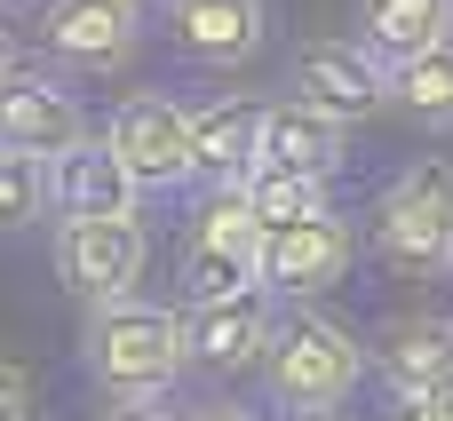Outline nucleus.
Here are the masks:
<instances>
[{
    "instance_id": "obj_1",
    "label": "nucleus",
    "mask_w": 453,
    "mask_h": 421,
    "mask_svg": "<svg viewBox=\"0 0 453 421\" xmlns=\"http://www.w3.org/2000/svg\"><path fill=\"white\" fill-rule=\"evenodd\" d=\"M80 366H88V382H96L104 398H167V390L183 382V366H191L183 310L143 302V295L88 310V326H80Z\"/></svg>"
},
{
    "instance_id": "obj_2",
    "label": "nucleus",
    "mask_w": 453,
    "mask_h": 421,
    "mask_svg": "<svg viewBox=\"0 0 453 421\" xmlns=\"http://www.w3.org/2000/svg\"><path fill=\"white\" fill-rule=\"evenodd\" d=\"M358 382H366V342H358L342 318H326V310L303 302L295 318L271 326L263 390H271V406H279L287 421L295 414H342Z\"/></svg>"
},
{
    "instance_id": "obj_3",
    "label": "nucleus",
    "mask_w": 453,
    "mask_h": 421,
    "mask_svg": "<svg viewBox=\"0 0 453 421\" xmlns=\"http://www.w3.org/2000/svg\"><path fill=\"white\" fill-rule=\"evenodd\" d=\"M374 255L406 279L453 271V159H406L374 199Z\"/></svg>"
},
{
    "instance_id": "obj_4",
    "label": "nucleus",
    "mask_w": 453,
    "mask_h": 421,
    "mask_svg": "<svg viewBox=\"0 0 453 421\" xmlns=\"http://www.w3.org/2000/svg\"><path fill=\"white\" fill-rule=\"evenodd\" d=\"M255 255H263V223L247 207V191H199L191 223H183V302H215V295H239L255 287Z\"/></svg>"
},
{
    "instance_id": "obj_5",
    "label": "nucleus",
    "mask_w": 453,
    "mask_h": 421,
    "mask_svg": "<svg viewBox=\"0 0 453 421\" xmlns=\"http://www.w3.org/2000/svg\"><path fill=\"white\" fill-rule=\"evenodd\" d=\"M143 255H151V247H143V223H135V215H56L48 263H56L64 295L88 302V310L127 302L135 279H143Z\"/></svg>"
},
{
    "instance_id": "obj_6",
    "label": "nucleus",
    "mask_w": 453,
    "mask_h": 421,
    "mask_svg": "<svg viewBox=\"0 0 453 421\" xmlns=\"http://www.w3.org/2000/svg\"><path fill=\"white\" fill-rule=\"evenodd\" d=\"M96 135L111 143V159L127 167V183H135L143 199H159V191H183V183H191V103H175V96L143 88V96H127Z\"/></svg>"
},
{
    "instance_id": "obj_7",
    "label": "nucleus",
    "mask_w": 453,
    "mask_h": 421,
    "mask_svg": "<svg viewBox=\"0 0 453 421\" xmlns=\"http://www.w3.org/2000/svg\"><path fill=\"white\" fill-rule=\"evenodd\" d=\"M40 48L64 64V72H127L143 32H151V0H40Z\"/></svg>"
},
{
    "instance_id": "obj_8",
    "label": "nucleus",
    "mask_w": 453,
    "mask_h": 421,
    "mask_svg": "<svg viewBox=\"0 0 453 421\" xmlns=\"http://www.w3.org/2000/svg\"><path fill=\"white\" fill-rule=\"evenodd\" d=\"M287 96L342 119V127H358V119L390 111V64L366 56L358 40H342V32H319V40H303L287 56Z\"/></svg>"
},
{
    "instance_id": "obj_9",
    "label": "nucleus",
    "mask_w": 453,
    "mask_h": 421,
    "mask_svg": "<svg viewBox=\"0 0 453 421\" xmlns=\"http://www.w3.org/2000/svg\"><path fill=\"white\" fill-rule=\"evenodd\" d=\"M358 263V231L342 215H303V223H279L263 231V255H255V287L271 302H319L350 279Z\"/></svg>"
},
{
    "instance_id": "obj_10",
    "label": "nucleus",
    "mask_w": 453,
    "mask_h": 421,
    "mask_svg": "<svg viewBox=\"0 0 453 421\" xmlns=\"http://www.w3.org/2000/svg\"><path fill=\"white\" fill-rule=\"evenodd\" d=\"M88 135V103L56 80V72H32V64H8L0 72V151H24V159H56Z\"/></svg>"
},
{
    "instance_id": "obj_11",
    "label": "nucleus",
    "mask_w": 453,
    "mask_h": 421,
    "mask_svg": "<svg viewBox=\"0 0 453 421\" xmlns=\"http://www.w3.org/2000/svg\"><path fill=\"white\" fill-rule=\"evenodd\" d=\"M271 326H279V302L263 287H239V295H215V302H183V342H191V366H207V374L263 366Z\"/></svg>"
},
{
    "instance_id": "obj_12",
    "label": "nucleus",
    "mask_w": 453,
    "mask_h": 421,
    "mask_svg": "<svg viewBox=\"0 0 453 421\" xmlns=\"http://www.w3.org/2000/svg\"><path fill=\"white\" fill-rule=\"evenodd\" d=\"M159 8H167V40L191 64H207V72H239L271 40V8L263 0H159Z\"/></svg>"
},
{
    "instance_id": "obj_13",
    "label": "nucleus",
    "mask_w": 453,
    "mask_h": 421,
    "mask_svg": "<svg viewBox=\"0 0 453 421\" xmlns=\"http://www.w3.org/2000/svg\"><path fill=\"white\" fill-rule=\"evenodd\" d=\"M255 143H263V103H255V96L191 103V183H199V191L247 183V175H255Z\"/></svg>"
},
{
    "instance_id": "obj_14",
    "label": "nucleus",
    "mask_w": 453,
    "mask_h": 421,
    "mask_svg": "<svg viewBox=\"0 0 453 421\" xmlns=\"http://www.w3.org/2000/svg\"><path fill=\"white\" fill-rule=\"evenodd\" d=\"M374 374L390 398H453V318H390L374 342Z\"/></svg>"
},
{
    "instance_id": "obj_15",
    "label": "nucleus",
    "mask_w": 453,
    "mask_h": 421,
    "mask_svg": "<svg viewBox=\"0 0 453 421\" xmlns=\"http://www.w3.org/2000/svg\"><path fill=\"white\" fill-rule=\"evenodd\" d=\"M135 183H127V167L111 159V143L88 127L72 151H56L48 159V207L56 215H135Z\"/></svg>"
},
{
    "instance_id": "obj_16",
    "label": "nucleus",
    "mask_w": 453,
    "mask_h": 421,
    "mask_svg": "<svg viewBox=\"0 0 453 421\" xmlns=\"http://www.w3.org/2000/svg\"><path fill=\"white\" fill-rule=\"evenodd\" d=\"M350 159V127L295 103V96H271L263 103V143H255V167H303V175H334Z\"/></svg>"
},
{
    "instance_id": "obj_17",
    "label": "nucleus",
    "mask_w": 453,
    "mask_h": 421,
    "mask_svg": "<svg viewBox=\"0 0 453 421\" xmlns=\"http://www.w3.org/2000/svg\"><path fill=\"white\" fill-rule=\"evenodd\" d=\"M350 40L366 56H382V64H406V56L453 40V0H358V32Z\"/></svg>"
},
{
    "instance_id": "obj_18",
    "label": "nucleus",
    "mask_w": 453,
    "mask_h": 421,
    "mask_svg": "<svg viewBox=\"0 0 453 421\" xmlns=\"http://www.w3.org/2000/svg\"><path fill=\"white\" fill-rule=\"evenodd\" d=\"M390 111H406V119L430 127V135L453 127V40L406 56V64H390Z\"/></svg>"
},
{
    "instance_id": "obj_19",
    "label": "nucleus",
    "mask_w": 453,
    "mask_h": 421,
    "mask_svg": "<svg viewBox=\"0 0 453 421\" xmlns=\"http://www.w3.org/2000/svg\"><path fill=\"white\" fill-rule=\"evenodd\" d=\"M239 191H247V207H255L263 231L303 223V215H334V175H303V167H255Z\"/></svg>"
},
{
    "instance_id": "obj_20",
    "label": "nucleus",
    "mask_w": 453,
    "mask_h": 421,
    "mask_svg": "<svg viewBox=\"0 0 453 421\" xmlns=\"http://www.w3.org/2000/svg\"><path fill=\"white\" fill-rule=\"evenodd\" d=\"M48 159H24V151H0V231H32L48 223Z\"/></svg>"
},
{
    "instance_id": "obj_21",
    "label": "nucleus",
    "mask_w": 453,
    "mask_h": 421,
    "mask_svg": "<svg viewBox=\"0 0 453 421\" xmlns=\"http://www.w3.org/2000/svg\"><path fill=\"white\" fill-rule=\"evenodd\" d=\"M0 421H32V382H24V366H8V358H0Z\"/></svg>"
},
{
    "instance_id": "obj_22",
    "label": "nucleus",
    "mask_w": 453,
    "mask_h": 421,
    "mask_svg": "<svg viewBox=\"0 0 453 421\" xmlns=\"http://www.w3.org/2000/svg\"><path fill=\"white\" fill-rule=\"evenodd\" d=\"M96 421H175V414H167L159 398H111V406H104Z\"/></svg>"
},
{
    "instance_id": "obj_23",
    "label": "nucleus",
    "mask_w": 453,
    "mask_h": 421,
    "mask_svg": "<svg viewBox=\"0 0 453 421\" xmlns=\"http://www.w3.org/2000/svg\"><path fill=\"white\" fill-rule=\"evenodd\" d=\"M390 421H453V398H398Z\"/></svg>"
},
{
    "instance_id": "obj_24",
    "label": "nucleus",
    "mask_w": 453,
    "mask_h": 421,
    "mask_svg": "<svg viewBox=\"0 0 453 421\" xmlns=\"http://www.w3.org/2000/svg\"><path fill=\"white\" fill-rule=\"evenodd\" d=\"M175 421H263V414H247V406H199V414H175Z\"/></svg>"
},
{
    "instance_id": "obj_25",
    "label": "nucleus",
    "mask_w": 453,
    "mask_h": 421,
    "mask_svg": "<svg viewBox=\"0 0 453 421\" xmlns=\"http://www.w3.org/2000/svg\"><path fill=\"white\" fill-rule=\"evenodd\" d=\"M8 64H16V24L0 16V72H8Z\"/></svg>"
},
{
    "instance_id": "obj_26",
    "label": "nucleus",
    "mask_w": 453,
    "mask_h": 421,
    "mask_svg": "<svg viewBox=\"0 0 453 421\" xmlns=\"http://www.w3.org/2000/svg\"><path fill=\"white\" fill-rule=\"evenodd\" d=\"M295 421H350V414H295Z\"/></svg>"
},
{
    "instance_id": "obj_27",
    "label": "nucleus",
    "mask_w": 453,
    "mask_h": 421,
    "mask_svg": "<svg viewBox=\"0 0 453 421\" xmlns=\"http://www.w3.org/2000/svg\"><path fill=\"white\" fill-rule=\"evenodd\" d=\"M0 8H40V0H0Z\"/></svg>"
}]
</instances>
